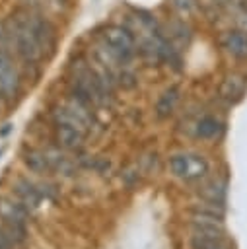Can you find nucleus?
I'll use <instances>...</instances> for the list:
<instances>
[{
  "label": "nucleus",
  "instance_id": "16",
  "mask_svg": "<svg viewBox=\"0 0 247 249\" xmlns=\"http://www.w3.org/2000/svg\"><path fill=\"white\" fill-rule=\"evenodd\" d=\"M23 163L33 171V173H47L53 165H51V158L47 152L41 150H27L23 154Z\"/></svg>",
  "mask_w": 247,
  "mask_h": 249
},
{
  "label": "nucleus",
  "instance_id": "12",
  "mask_svg": "<svg viewBox=\"0 0 247 249\" xmlns=\"http://www.w3.org/2000/svg\"><path fill=\"white\" fill-rule=\"evenodd\" d=\"M179 101H181V88L175 86V84L165 88L159 93L158 101H156V115H158V119H167L169 115H173V111L177 109Z\"/></svg>",
  "mask_w": 247,
  "mask_h": 249
},
{
  "label": "nucleus",
  "instance_id": "21",
  "mask_svg": "<svg viewBox=\"0 0 247 249\" xmlns=\"http://www.w3.org/2000/svg\"><path fill=\"white\" fill-rule=\"evenodd\" d=\"M54 4H58V6H64V4H68V0H53Z\"/></svg>",
  "mask_w": 247,
  "mask_h": 249
},
{
  "label": "nucleus",
  "instance_id": "19",
  "mask_svg": "<svg viewBox=\"0 0 247 249\" xmlns=\"http://www.w3.org/2000/svg\"><path fill=\"white\" fill-rule=\"evenodd\" d=\"M0 49L2 51H10L12 53V47H10V31H8V21L0 18Z\"/></svg>",
  "mask_w": 247,
  "mask_h": 249
},
{
  "label": "nucleus",
  "instance_id": "1",
  "mask_svg": "<svg viewBox=\"0 0 247 249\" xmlns=\"http://www.w3.org/2000/svg\"><path fill=\"white\" fill-rule=\"evenodd\" d=\"M8 31H10V47L14 51V54L29 68H39L45 58L43 49L39 47L37 39L33 37V33L27 29V25L12 12L8 18Z\"/></svg>",
  "mask_w": 247,
  "mask_h": 249
},
{
  "label": "nucleus",
  "instance_id": "11",
  "mask_svg": "<svg viewBox=\"0 0 247 249\" xmlns=\"http://www.w3.org/2000/svg\"><path fill=\"white\" fill-rule=\"evenodd\" d=\"M86 130L74 126V124H68V123H54V136H56V142L66 148V150H76L84 144L86 140Z\"/></svg>",
  "mask_w": 247,
  "mask_h": 249
},
{
  "label": "nucleus",
  "instance_id": "17",
  "mask_svg": "<svg viewBox=\"0 0 247 249\" xmlns=\"http://www.w3.org/2000/svg\"><path fill=\"white\" fill-rule=\"evenodd\" d=\"M169 6H171V10H173L175 16L185 18V19L194 18L202 10L200 0H169Z\"/></svg>",
  "mask_w": 247,
  "mask_h": 249
},
{
  "label": "nucleus",
  "instance_id": "15",
  "mask_svg": "<svg viewBox=\"0 0 247 249\" xmlns=\"http://www.w3.org/2000/svg\"><path fill=\"white\" fill-rule=\"evenodd\" d=\"M224 12L229 16V25L247 31V0H229Z\"/></svg>",
  "mask_w": 247,
  "mask_h": 249
},
{
  "label": "nucleus",
  "instance_id": "9",
  "mask_svg": "<svg viewBox=\"0 0 247 249\" xmlns=\"http://www.w3.org/2000/svg\"><path fill=\"white\" fill-rule=\"evenodd\" d=\"M161 29H163V33L169 37V41L179 49V51H183L185 47H189V43H191V39H193V27H191V23H189V19H185V18H179V16H171V19L165 23V25H161Z\"/></svg>",
  "mask_w": 247,
  "mask_h": 249
},
{
  "label": "nucleus",
  "instance_id": "3",
  "mask_svg": "<svg viewBox=\"0 0 247 249\" xmlns=\"http://www.w3.org/2000/svg\"><path fill=\"white\" fill-rule=\"evenodd\" d=\"M99 43L121 62L128 64L138 54V43L134 33L123 23H105L99 29Z\"/></svg>",
  "mask_w": 247,
  "mask_h": 249
},
{
  "label": "nucleus",
  "instance_id": "5",
  "mask_svg": "<svg viewBox=\"0 0 247 249\" xmlns=\"http://www.w3.org/2000/svg\"><path fill=\"white\" fill-rule=\"evenodd\" d=\"M21 93V72L10 51L0 49V101L12 105Z\"/></svg>",
  "mask_w": 247,
  "mask_h": 249
},
{
  "label": "nucleus",
  "instance_id": "8",
  "mask_svg": "<svg viewBox=\"0 0 247 249\" xmlns=\"http://www.w3.org/2000/svg\"><path fill=\"white\" fill-rule=\"evenodd\" d=\"M29 218V208L18 198L0 196V220L4 226L14 230H25V222Z\"/></svg>",
  "mask_w": 247,
  "mask_h": 249
},
{
  "label": "nucleus",
  "instance_id": "4",
  "mask_svg": "<svg viewBox=\"0 0 247 249\" xmlns=\"http://www.w3.org/2000/svg\"><path fill=\"white\" fill-rule=\"evenodd\" d=\"M169 169L175 177L193 183L204 179L210 173V163L198 152H177L169 158Z\"/></svg>",
  "mask_w": 247,
  "mask_h": 249
},
{
  "label": "nucleus",
  "instance_id": "7",
  "mask_svg": "<svg viewBox=\"0 0 247 249\" xmlns=\"http://www.w3.org/2000/svg\"><path fill=\"white\" fill-rule=\"evenodd\" d=\"M218 47L233 60H247V31L239 27H226L218 33Z\"/></svg>",
  "mask_w": 247,
  "mask_h": 249
},
{
  "label": "nucleus",
  "instance_id": "6",
  "mask_svg": "<svg viewBox=\"0 0 247 249\" xmlns=\"http://www.w3.org/2000/svg\"><path fill=\"white\" fill-rule=\"evenodd\" d=\"M247 93V74L231 70L226 72L218 84V97L228 105H237Z\"/></svg>",
  "mask_w": 247,
  "mask_h": 249
},
{
  "label": "nucleus",
  "instance_id": "18",
  "mask_svg": "<svg viewBox=\"0 0 247 249\" xmlns=\"http://www.w3.org/2000/svg\"><path fill=\"white\" fill-rule=\"evenodd\" d=\"M191 249H231L226 237H191Z\"/></svg>",
  "mask_w": 247,
  "mask_h": 249
},
{
  "label": "nucleus",
  "instance_id": "10",
  "mask_svg": "<svg viewBox=\"0 0 247 249\" xmlns=\"http://www.w3.org/2000/svg\"><path fill=\"white\" fill-rule=\"evenodd\" d=\"M193 128H194V136L198 140H220L226 132V123L218 115L206 113L196 119Z\"/></svg>",
  "mask_w": 247,
  "mask_h": 249
},
{
  "label": "nucleus",
  "instance_id": "20",
  "mask_svg": "<svg viewBox=\"0 0 247 249\" xmlns=\"http://www.w3.org/2000/svg\"><path fill=\"white\" fill-rule=\"evenodd\" d=\"M14 247H16V241L6 231V228H2L0 230V249H14Z\"/></svg>",
  "mask_w": 247,
  "mask_h": 249
},
{
  "label": "nucleus",
  "instance_id": "2",
  "mask_svg": "<svg viewBox=\"0 0 247 249\" xmlns=\"http://www.w3.org/2000/svg\"><path fill=\"white\" fill-rule=\"evenodd\" d=\"M12 12L27 25V29L33 33L39 47L43 49L45 58L49 60L56 53V47H58V29H56V25L49 19L47 14H43V10H37V8H31V6H19Z\"/></svg>",
  "mask_w": 247,
  "mask_h": 249
},
{
  "label": "nucleus",
  "instance_id": "14",
  "mask_svg": "<svg viewBox=\"0 0 247 249\" xmlns=\"http://www.w3.org/2000/svg\"><path fill=\"white\" fill-rule=\"evenodd\" d=\"M12 189H14L16 196H18V200L23 202L27 208H37L39 206V202H41V191L29 179H25V177L16 179V183L12 185Z\"/></svg>",
  "mask_w": 247,
  "mask_h": 249
},
{
  "label": "nucleus",
  "instance_id": "13",
  "mask_svg": "<svg viewBox=\"0 0 247 249\" xmlns=\"http://www.w3.org/2000/svg\"><path fill=\"white\" fill-rule=\"evenodd\" d=\"M198 195L202 200L206 202H212V204H218V206H226V195H228V181L226 179H210L206 181L200 189H198Z\"/></svg>",
  "mask_w": 247,
  "mask_h": 249
}]
</instances>
